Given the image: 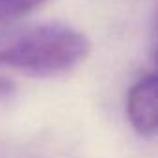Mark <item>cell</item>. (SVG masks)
<instances>
[{"label":"cell","mask_w":158,"mask_h":158,"mask_svg":"<svg viewBox=\"0 0 158 158\" xmlns=\"http://www.w3.org/2000/svg\"><path fill=\"white\" fill-rule=\"evenodd\" d=\"M91 50L86 34L60 23L28 24L0 34V67L56 76L80 65Z\"/></svg>","instance_id":"1"},{"label":"cell","mask_w":158,"mask_h":158,"mask_svg":"<svg viewBox=\"0 0 158 158\" xmlns=\"http://www.w3.org/2000/svg\"><path fill=\"white\" fill-rule=\"evenodd\" d=\"M156 88L158 80L151 73L130 88L127 97V115L134 130L143 138H154L158 130L156 114Z\"/></svg>","instance_id":"2"},{"label":"cell","mask_w":158,"mask_h":158,"mask_svg":"<svg viewBox=\"0 0 158 158\" xmlns=\"http://www.w3.org/2000/svg\"><path fill=\"white\" fill-rule=\"evenodd\" d=\"M43 2H47V0H0V24L11 23L30 13Z\"/></svg>","instance_id":"3"},{"label":"cell","mask_w":158,"mask_h":158,"mask_svg":"<svg viewBox=\"0 0 158 158\" xmlns=\"http://www.w3.org/2000/svg\"><path fill=\"white\" fill-rule=\"evenodd\" d=\"M13 93H15V86H13V82H10V80H6V78L0 76V101L10 99Z\"/></svg>","instance_id":"4"}]
</instances>
